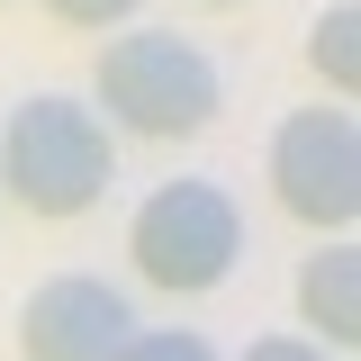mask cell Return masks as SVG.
Here are the masks:
<instances>
[{"label":"cell","instance_id":"9c48e42d","mask_svg":"<svg viewBox=\"0 0 361 361\" xmlns=\"http://www.w3.org/2000/svg\"><path fill=\"white\" fill-rule=\"evenodd\" d=\"M135 9H145V0H45V18H63V27H118Z\"/></svg>","mask_w":361,"mask_h":361},{"label":"cell","instance_id":"7a4b0ae2","mask_svg":"<svg viewBox=\"0 0 361 361\" xmlns=\"http://www.w3.org/2000/svg\"><path fill=\"white\" fill-rule=\"evenodd\" d=\"M90 99L109 109V127L163 135V145H172V135H199L226 109V82H217V63L180 37V27H135V37L99 45Z\"/></svg>","mask_w":361,"mask_h":361},{"label":"cell","instance_id":"ba28073f","mask_svg":"<svg viewBox=\"0 0 361 361\" xmlns=\"http://www.w3.org/2000/svg\"><path fill=\"white\" fill-rule=\"evenodd\" d=\"M127 361H217L208 353V334H180V325H154V334H135Z\"/></svg>","mask_w":361,"mask_h":361},{"label":"cell","instance_id":"5b68a950","mask_svg":"<svg viewBox=\"0 0 361 361\" xmlns=\"http://www.w3.org/2000/svg\"><path fill=\"white\" fill-rule=\"evenodd\" d=\"M127 343H135V307L90 271L45 280L18 307V353L27 361H127Z\"/></svg>","mask_w":361,"mask_h":361},{"label":"cell","instance_id":"8fae6325","mask_svg":"<svg viewBox=\"0 0 361 361\" xmlns=\"http://www.w3.org/2000/svg\"><path fill=\"white\" fill-rule=\"evenodd\" d=\"M208 9H235V0H208Z\"/></svg>","mask_w":361,"mask_h":361},{"label":"cell","instance_id":"8992f818","mask_svg":"<svg viewBox=\"0 0 361 361\" xmlns=\"http://www.w3.org/2000/svg\"><path fill=\"white\" fill-rule=\"evenodd\" d=\"M298 316L325 334L334 361L361 343V253H353V235H334L325 253H307V271H298Z\"/></svg>","mask_w":361,"mask_h":361},{"label":"cell","instance_id":"30bf717a","mask_svg":"<svg viewBox=\"0 0 361 361\" xmlns=\"http://www.w3.org/2000/svg\"><path fill=\"white\" fill-rule=\"evenodd\" d=\"M244 361H334V353H325V343H298V334H262Z\"/></svg>","mask_w":361,"mask_h":361},{"label":"cell","instance_id":"6da1fadb","mask_svg":"<svg viewBox=\"0 0 361 361\" xmlns=\"http://www.w3.org/2000/svg\"><path fill=\"white\" fill-rule=\"evenodd\" d=\"M109 180H118V145L99 127V109L82 99H18L9 109V135H0V190L27 208V217H82L109 199Z\"/></svg>","mask_w":361,"mask_h":361},{"label":"cell","instance_id":"52a82bcc","mask_svg":"<svg viewBox=\"0 0 361 361\" xmlns=\"http://www.w3.org/2000/svg\"><path fill=\"white\" fill-rule=\"evenodd\" d=\"M307 63L325 73V90H334V99H353V90H361V0L316 9V27H307Z\"/></svg>","mask_w":361,"mask_h":361},{"label":"cell","instance_id":"7c38bea8","mask_svg":"<svg viewBox=\"0 0 361 361\" xmlns=\"http://www.w3.org/2000/svg\"><path fill=\"white\" fill-rule=\"evenodd\" d=\"M0 9H9V0H0Z\"/></svg>","mask_w":361,"mask_h":361},{"label":"cell","instance_id":"3957f363","mask_svg":"<svg viewBox=\"0 0 361 361\" xmlns=\"http://www.w3.org/2000/svg\"><path fill=\"white\" fill-rule=\"evenodd\" d=\"M127 253L135 271L154 280V289H172V298H199V289H217L235 253H244V217H235V199H226L217 180H163L127 226Z\"/></svg>","mask_w":361,"mask_h":361},{"label":"cell","instance_id":"277c9868","mask_svg":"<svg viewBox=\"0 0 361 361\" xmlns=\"http://www.w3.org/2000/svg\"><path fill=\"white\" fill-rule=\"evenodd\" d=\"M271 199L316 235H353L361 217V127L353 109H298L271 135Z\"/></svg>","mask_w":361,"mask_h":361}]
</instances>
